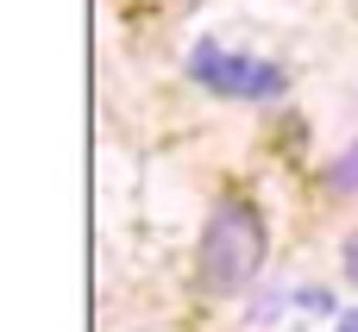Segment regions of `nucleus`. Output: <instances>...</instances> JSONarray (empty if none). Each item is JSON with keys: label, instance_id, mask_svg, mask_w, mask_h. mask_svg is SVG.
Returning a JSON list of instances; mask_svg holds the SVG:
<instances>
[{"label": "nucleus", "instance_id": "nucleus-1", "mask_svg": "<svg viewBox=\"0 0 358 332\" xmlns=\"http://www.w3.org/2000/svg\"><path fill=\"white\" fill-rule=\"evenodd\" d=\"M264 251H271V239H264V213H258L252 201L227 195V201L208 213V226H201L195 276H201L208 295H245V289L258 282V270H264Z\"/></svg>", "mask_w": 358, "mask_h": 332}, {"label": "nucleus", "instance_id": "nucleus-2", "mask_svg": "<svg viewBox=\"0 0 358 332\" xmlns=\"http://www.w3.org/2000/svg\"><path fill=\"white\" fill-rule=\"evenodd\" d=\"M189 75H195L201 88L227 94V100H277V94L289 88V75H283L277 63L239 56V50H227V44H214V38H201V44L189 50Z\"/></svg>", "mask_w": 358, "mask_h": 332}, {"label": "nucleus", "instance_id": "nucleus-3", "mask_svg": "<svg viewBox=\"0 0 358 332\" xmlns=\"http://www.w3.org/2000/svg\"><path fill=\"white\" fill-rule=\"evenodd\" d=\"M327 182H334L340 195H358V144H352V151H340V157H334V169H327Z\"/></svg>", "mask_w": 358, "mask_h": 332}, {"label": "nucleus", "instance_id": "nucleus-4", "mask_svg": "<svg viewBox=\"0 0 358 332\" xmlns=\"http://www.w3.org/2000/svg\"><path fill=\"white\" fill-rule=\"evenodd\" d=\"M346 276H352V282H358V232H352V239H346Z\"/></svg>", "mask_w": 358, "mask_h": 332}, {"label": "nucleus", "instance_id": "nucleus-5", "mask_svg": "<svg viewBox=\"0 0 358 332\" xmlns=\"http://www.w3.org/2000/svg\"><path fill=\"white\" fill-rule=\"evenodd\" d=\"M334 332H358V314H346V320H340V326H334Z\"/></svg>", "mask_w": 358, "mask_h": 332}]
</instances>
